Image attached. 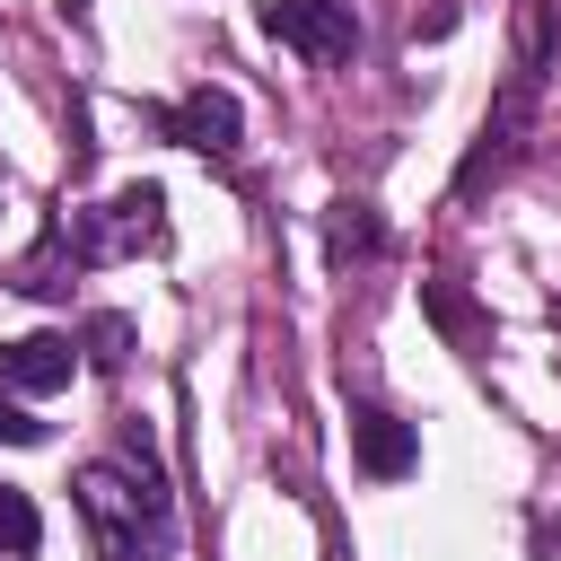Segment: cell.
I'll return each mask as SVG.
<instances>
[{"label": "cell", "instance_id": "cell-12", "mask_svg": "<svg viewBox=\"0 0 561 561\" xmlns=\"http://www.w3.org/2000/svg\"><path fill=\"white\" fill-rule=\"evenodd\" d=\"M0 447H44V421H35L18 394H0Z\"/></svg>", "mask_w": 561, "mask_h": 561}, {"label": "cell", "instance_id": "cell-9", "mask_svg": "<svg viewBox=\"0 0 561 561\" xmlns=\"http://www.w3.org/2000/svg\"><path fill=\"white\" fill-rule=\"evenodd\" d=\"M35 543H44V526H35V500L0 482V552H9V561H26Z\"/></svg>", "mask_w": 561, "mask_h": 561}, {"label": "cell", "instance_id": "cell-3", "mask_svg": "<svg viewBox=\"0 0 561 561\" xmlns=\"http://www.w3.org/2000/svg\"><path fill=\"white\" fill-rule=\"evenodd\" d=\"M53 237H61V245H70V263H88V272L131 263V254L167 245V193H158V184H123V193H105L96 210H70Z\"/></svg>", "mask_w": 561, "mask_h": 561}, {"label": "cell", "instance_id": "cell-11", "mask_svg": "<svg viewBox=\"0 0 561 561\" xmlns=\"http://www.w3.org/2000/svg\"><path fill=\"white\" fill-rule=\"evenodd\" d=\"M88 359H96V368H123V359H131V324H123V316H88Z\"/></svg>", "mask_w": 561, "mask_h": 561}, {"label": "cell", "instance_id": "cell-4", "mask_svg": "<svg viewBox=\"0 0 561 561\" xmlns=\"http://www.w3.org/2000/svg\"><path fill=\"white\" fill-rule=\"evenodd\" d=\"M263 26H272V44H289V53L316 61V70H333V61L359 53V9H351V0H272Z\"/></svg>", "mask_w": 561, "mask_h": 561}, {"label": "cell", "instance_id": "cell-2", "mask_svg": "<svg viewBox=\"0 0 561 561\" xmlns=\"http://www.w3.org/2000/svg\"><path fill=\"white\" fill-rule=\"evenodd\" d=\"M70 500H79V517H88L96 561H167V552H175V508H167V482H158V473L79 465Z\"/></svg>", "mask_w": 561, "mask_h": 561}, {"label": "cell", "instance_id": "cell-8", "mask_svg": "<svg viewBox=\"0 0 561 561\" xmlns=\"http://www.w3.org/2000/svg\"><path fill=\"white\" fill-rule=\"evenodd\" d=\"M324 254H333V272H351V263H377V254H386V228H377V202H359V193H342V202L324 210Z\"/></svg>", "mask_w": 561, "mask_h": 561}, {"label": "cell", "instance_id": "cell-10", "mask_svg": "<svg viewBox=\"0 0 561 561\" xmlns=\"http://www.w3.org/2000/svg\"><path fill=\"white\" fill-rule=\"evenodd\" d=\"M421 307H430V316H438L456 342H482V324H473V307L456 298V280H421Z\"/></svg>", "mask_w": 561, "mask_h": 561}, {"label": "cell", "instance_id": "cell-5", "mask_svg": "<svg viewBox=\"0 0 561 561\" xmlns=\"http://www.w3.org/2000/svg\"><path fill=\"white\" fill-rule=\"evenodd\" d=\"M167 140H184V149H202V158H237L245 149V114H237V96L228 88H193V96H175L167 105Z\"/></svg>", "mask_w": 561, "mask_h": 561}, {"label": "cell", "instance_id": "cell-6", "mask_svg": "<svg viewBox=\"0 0 561 561\" xmlns=\"http://www.w3.org/2000/svg\"><path fill=\"white\" fill-rule=\"evenodd\" d=\"M79 377V342L70 333H18L0 342V394H61Z\"/></svg>", "mask_w": 561, "mask_h": 561}, {"label": "cell", "instance_id": "cell-7", "mask_svg": "<svg viewBox=\"0 0 561 561\" xmlns=\"http://www.w3.org/2000/svg\"><path fill=\"white\" fill-rule=\"evenodd\" d=\"M351 456H359L368 482H403V473L421 465V430L394 421L386 403H359V412H351Z\"/></svg>", "mask_w": 561, "mask_h": 561}, {"label": "cell", "instance_id": "cell-1", "mask_svg": "<svg viewBox=\"0 0 561 561\" xmlns=\"http://www.w3.org/2000/svg\"><path fill=\"white\" fill-rule=\"evenodd\" d=\"M543 61H552V0H517V61H508V88L491 96L465 167H456V193H482L517 167L526 131H535V96H543Z\"/></svg>", "mask_w": 561, "mask_h": 561}]
</instances>
